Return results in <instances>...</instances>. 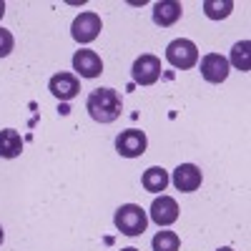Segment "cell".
<instances>
[{
    "instance_id": "15",
    "label": "cell",
    "mask_w": 251,
    "mask_h": 251,
    "mask_svg": "<svg viewBox=\"0 0 251 251\" xmlns=\"http://www.w3.org/2000/svg\"><path fill=\"white\" fill-rule=\"evenodd\" d=\"M231 66L241 73H249V68H251V43L249 40H239L231 48Z\"/></svg>"
},
{
    "instance_id": "19",
    "label": "cell",
    "mask_w": 251,
    "mask_h": 251,
    "mask_svg": "<svg viewBox=\"0 0 251 251\" xmlns=\"http://www.w3.org/2000/svg\"><path fill=\"white\" fill-rule=\"evenodd\" d=\"M3 15H5V3L0 0V18H3Z\"/></svg>"
},
{
    "instance_id": "17",
    "label": "cell",
    "mask_w": 251,
    "mask_h": 251,
    "mask_svg": "<svg viewBox=\"0 0 251 251\" xmlns=\"http://www.w3.org/2000/svg\"><path fill=\"white\" fill-rule=\"evenodd\" d=\"M151 246H153V251H178L181 239H178L176 231H158V234L153 236Z\"/></svg>"
},
{
    "instance_id": "3",
    "label": "cell",
    "mask_w": 251,
    "mask_h": 251,
    "mask_svg": "<svg viewBox=\"0 0 251 251\" xmlns=\"http://www.w3.org/2000/svg\"><path fill=\"white\" fill-rule=\"evenodd\" d=\"M166 60H169L174 68H178V71H188V68H194L199 63V48H196L194 40L176 38V40L169 43V48H166Z\"/></svg>"
},
{
    "instance_id": "18",
    "label": "cell",
    "mask_w": 251,
    "mask_h": 251,
    "mask_svg": "<svg viewBox=\"0 0 251 251\" xmlns=\"http://www.w3.org/2000/svg\"><path fill=\"white\" fill-rule=\"evenodd\" d=\"M13 48H15V38H13V33L5 30V28H0V58L10 55Z\"/></svg>"
},
{
    "instance_id": "5",
    "label": "cell",
    "mask_w": 251,
    "mask_h": 251,
    "mask_svg": "<svg viewBox=\"0 0 251 251\" xmlns=\"http://www.w3.org/2000/svg\"><path fill=\"white\" fill-rule=\"evenodd\" d=\"M146 146H149V138H146L143 131L138 128H128V131H121L116 136V151L123 158H138L146 153Z\"/></svg>"
},
{
    "instance_id": "20",
    "label": "cell",
    "mask_w": 251,
    "mask_h": 251,
    "mask_svg": "<svg viewBox=\"0 0 251 251\" xmlns=\"http://www.w3.org/2000/svg\"><path fill=\"white\" fill-rule=\"evenodd\" d=\"M216 251H234L231 246H221V249H216Z\"/></svg>"
},
{
    "instance_id": "14",
    "label": "cell",
    "mask_w": 251,
    "mask_h": 251,
    "mask_svg": "<svg viewBox=\"0 0 251 251\" xmlns=\"http://www.w3.org/2000/svg\"><path fill=\"white\" fill-rule=\"evenodd\" d=\"M169 181H171V178H169V171H163L161 166H151V169H146V171H143V178H141L143 188H146V191H151V194L166 191Z\"/></svg>"
},
{
    "instance_id": "7",
    "label": "cell",
    "mask_w": 251,
    "mask_h": 251,
    "mask_svg": "<svg viewBox=\"0 0 251 251\" xmlns=\"http://www.w3.org/2000/svg\"><path fill=\"white\" fill-rule=\"evenodd\" d=\"M73 71L80 75V78H98L103 73V60L96 50H88V48H80L75 50L73 55Z\"/></svg>"
},
{
    "instance_id": "8",
    "label": "cell",
    "mask_w": 251,
    "mask_h": 251,
    "mask_svg": "<svg viewBox=\"0 0 251 251\" xmlns=\"http://www.w3.org/2000/svg\"><path fill=\"white\" fill-rule=\"evenodd\" d=\"M48 91L58 98V100H73L75 96H78V91H80V80H78V75H73V73H55L53 78H50V83H48Z\"/></svg>"
},
{
    "instance_id": "21",
    "label": "cell",
    "mask_w": 251,
    "mask_h": 251,
    "mask_svg": "<svg viewBox=\"0 0 251 251\" xmlns=\"http://www.w3.org/2000/svg\"><path fill=\"white\" fill-rule=\"evenodd\" d=\"M3 239H5V234H3V226H0V244H3Z\"/></svg>"
},
{
    "instance_id": "6",
    "label": "cell",
    "mask_w": 251,
    "mask_h": 251,
    "mask_svg": "<svg viewBox=\"0 0 251 251\" xmlns=\"http://www.w3.org/2000/svg\"><path fill=\"white\" fill-rule=\"evenodd\" d=\"M133 80L138 83V86H153V83L161 78V60L151 53H143L141 58L133 60Z\"/></svg>"
},
{
    "instance_id": "22",
    "label": "cell",
    "mask_w": 251,
    "mask_h": 251,
    "mask_svg": "<svg viewBox=\"0 0 251 251\" xmlns=\"http://www.w3.org/2000/svg\"><path fill=\"white\" fill-rule=\"evenodd\" d=\"M121 251H138V249H121Z\"/></svg>"
},
{
    "instance_id": "13",
    "label": "cell",
    "mask_w": 251,
    "mask_h": 251,
    "mask_svg": "<svg viewBox=\"0 0 251 251\" xmlns=\"http://www.w3.org/2000/svg\"><path fill=\"white\" fill-rule=\"evenodd\" d=\"M23 153V138L15 128L0 131V158H18Z\"/></svg>"
},
{
    "instance_id": "12",
    "label": "cell",
    "mask_w": 251,
    "mask_h": 251,
    "mask_svg": "<svg viewBox=\"0 0 251 251\" xmlns=\"http://www.w3.org/2000/svg\"><path fill=\"white\" fill-rule=\"evenodd\" d=\"M181 13H183L181 3H176V0H161V3L153 5V23L161 28H169V25L178 23Z\"/></svg>"
},
{
    "instance_id": "10",
    "label": "cell",
    "mask_w": 251,
    "mask_h": 251,
    "mask_svg": "<svg viewBox=\"0 0 251 251\" xmlns=\"http://www.w3.org/2000/svg\"><path fill=\"white\" fill-rule=\"evenodd\" d=\"M201 75L208 83H224L228 78V60L221 53H208L201 58Z\"/></svg>"
},
{
    "instance_id": "4",
    "label": "cell",
    "mask_w": 251,
    "mask_h": 251,
    "mask_svg": "<svg viewBox=\"0 0 251 251\" xmlns=\"http://www.w3.org/2000/svg\"><path fill=\"white\" fill-rule=\"evenodd\" d=\"M100 28H103L100 15L93 13V10H83L73 20L71 35H73V40H78V43H93V40L98 38V33H100Z\"/></svg>"
},
{
    "instance_id": "2",
    "label": "cell",
    "mask_w": 251,
    "mask_h": 251,
    "mask_svg": "<svg viewBox=\"0 0 251 251\" xmlns=\"http://www.w3.org/2000/svg\"><path fill=\"white\" fill-rule=\"evenodd\" d=\"M113 224L121 234L138 236V234L146 231V226H149V216H146V211L138 203H123L113 216Z\"/></svg>"
},
{
    "instance_id": "11",
    "label": "cell",
    "mask_w": 251,
    "mask_h": 251,
    "mask_svg": "<svg viewBox=\"0 0 251 251\" xmlns=\"http://www.w3.org/2000/svg\"><path fill=\"white\" fill-rule=\"evenodd\" d=\"M174 186L178 188V191H183V194H191V191H196V188L201 186V181H203V176H201V171H199V166H194V163H181L178 169L174 171Z\"/></svg>"
},
{
    "instance_id": "1",
    "label": "cell",
    "mask_w": 251,
    "mask_h": 251,
    "mask_svg": "<svg viewBox=\"0 0 251 251\" xmlns=\"http://www.w3.org/2000/svg\"><path fill=\"white\" fill-rule=\"evenodd\" d=\"M86 108H88L93 121L113 123L121 116V111H123V100H121V93L113 91V88H96V91L88 93Z\"/></svg>"
},
{
    "instance_id": "16",
    "label": "cell",
    "mask_w": 251,
    "mask_h": 251,
    "mask_svg": "<svg viewBox=\"0 0 251 251\" xmlns=\"http://www.w3.org/2000/svg\"><path fill=\"white\" fill-rule=\"evenodd\" d=\"M231 10H234L231 0H203V13H206V18H211V20L228 18Z\"/></svg>"
},
{
    "instance_id": "9",
    "label": "cell",
    "mask_w": 251,
    "mask_h": 251,
    "mask_svg": "<svg viewBox=\"0 0 251 251\" xmlns=\"http://www.w3.org/2000/svg\"><path fill=\"white\" fill-rule=\"evenodd\" d=\"M151 221L158 226H171L178 221V203L171 196H156L151 203Z\"/></svg>"
}]
</instances>
